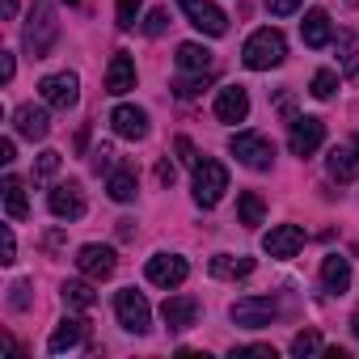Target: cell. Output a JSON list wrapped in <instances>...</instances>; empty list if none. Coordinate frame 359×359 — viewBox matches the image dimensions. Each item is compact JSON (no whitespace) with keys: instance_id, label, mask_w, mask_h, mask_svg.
Listing matches in <instances>:
<instances>
[{"instance_id":"cell-9","label":"cell","mask_w":359,"mask_h":359,"mask_svg":"<svg viewBox=\"0 0 359 359\" xmlns=\"http://www.w3.org/2000/svg\"><path fill=\"white\" fill-rule=\"evenodd\" d=\"M114 266H118V254H114L110 245H81V254H76V271H81L85 279H93V283L110 279Z\"/></svg>"},{"instance_id":"cell-21","label":"cell","mask_w":359,"mask_h":359,"mask_svg":"<svg viewBox=\"0 0 359 359\" xmlns=\"http://www.w3.org/2000/svg\"><path fill=\"white\" fill-rule=\"evenodd\" d=\"M321 283H325L330 296H342V292L351 287V262L338 258V254H330V258L321 262Z\"/></svg>"},{"instance_id":"cell-31","label":"cell","mask_w":359,"mask_h":359,"mask_svg":"<svg viewBox=\"0 0 359 359\" xmlns=\"http://www.w3.org/2000/svg\"><path fill=\"white\" fill-rule=\"evenodd\" d=\"M334 89H338V72H330V68H321V72L313 76V89H309V93L325 102V97H334Z\"/></svg>"},{"instance_id":"cell-26","label":"cell","mask_w":359,"mask_h":359,"mask_svg":"<svg viewBox=\"0 0 359 359\" xmlns=\"http://www.w3.org/2000/svg\"><path fill=\"white\" fill-rule=\"evenodd\" d=\"M262 216H266L262 195H258V191H245V195L237 199V220H241L245 229H254V224H262Z\"/></svg>"},{"instance_id":"cell-35","label":"cell","mask_w":359,"mask_h":359,"mask_svg":"<svg viewBox=\"0 0 359 359\" xmlns=\"http://www.w3.org/2000/svg\"><path fill=\"white\" fill-rule=\"evenodd\" d=\"M135 9H140V0H118V26L123 30L135 26Z\"/></svg>"},{"instance_id":"cell-5","label":"cell","mask_w":359,"mask_h":359,"mask_svg":"<svg viewBox=\"0 0 359 359\" xmlns=\"http://www.w3.org/2000/svg\"><path fill=\"white\" fill-rule=\"evenodd\" d=\"M114 313H118V325L131 330V334H144L148 321H152V309H148V300H144L135 287H123V292L114 296Z\"/></svg>"},{"instance_id":"cell-25","label":"cell","mask_w":359,"mask_h":359,"mask_svg":"<svg viewBox=\"0 0 359 359\" xmlns=\"http://www.w3.org/2000/svg\"><path fill=\"white\" fill-rule=\"evenodd\" d=\"M177 68L182 72H208L212 68V51L199 47V43H182L177 47Z\"/></svg>"},{"instance_id":"cell-37","label":"cell","mask_w":359,"mask_h":359,"mask_svg":"<svg viewBox=\"0 0 359 359\" xmlns=\"http://www.w3.org/2000/svg\"><path fill=\"white\" fill-rule=\"evenodd\" d=\"M304 5V0H266V9L275 13V18H287V13H296Z\"/></svg>"},{"instance_id":"cell-22","label":"cell","mask_w":359,"mask_h":359,"mask_svg":"<svg viewBox=\"0 0 359 359\" xmlns=\"http://www.w3.org/2000/svg\"><path fill=\"white\" fill-rule=\"evenodd\" d=\"M212 275H216V279H245V275H254V258L216 254V258H212Z\"/></svg>"},{"instance_id":"cell-33","label":"cell","mask_w":359,"mask_h":359,"mask_svg":"<svg viewBox=\"0 0 359 359\" xmlns=\"http://www.w3.org/2000/svg\"><path fill=\"white\" fill-rule=\"evenodd\" d=\"M317 346H321V334H317V330H300V334L292 338V355H300V359L313 355Z\"/></svg>"},{"instance_id":"cell-43","label":"cell","mask_w":359,"mask_h":359,"mask_svg":"<svg viewBox=\"0 0 359 359\" xmlns=\"http://www.w3.org/2000/svg\"><path fill=\"white\" fill-rule=\"evenodd\" d=\"M237 355H262V359H275V346H262V342H258V346H241Z\"/></svg>"},{"instance_id":"cell-16","label":"cell","mask_w":359,"mask_h":359,"mask_svg":"<svg viewBox=\"0 0 359 359\" xmlns=\"http://www.w3.org/2000/svg\"><path fill=\"white\" fill-rule=\"evenodd\" d=\"M85 334H89V325L81 321V317H64L55 330H51V338H47V351L51 355H64V351H76L81 342H85Z\"/></svg>"},{"instance_id":"cell-2","label":"cell","mask_w":359,"mask_h":359,"mask_svg":"<svg viewBox=\"0 0 359 359\" xmlns=\"http://www.w3.org/2000/svg\"><path fill=\"white\" fill-rule=\"evenodd\" d=\"M283 55H287V43H283V34L271 30V26H266V30H254V34L245 39V47H241V60H245V68H254V72L279 68Z\"/></svg>"},{"instance_id":"cell-44","label":"cell","mask_w":359,"mask_h":359,"mask_svg":"<svg viewBox=\"0 0 359 359\" xmlns=\"http://www.w3.org/2000/svg\"><path fill=\"white\" fill-rule=\"evenodd\" d=\"M13 156H18V152H13V140H0V161H5V165H9Z\"/></svg>"},{"instance_id":"cell-24","label":"cell","mask_w":359,"mask_h":359,"mask_svg":"<svg viewBox=\"0 0 359 359\" xmlns=\"http://www.w3.org/2000/svg\"><path fill=\"white\" fill-rule=\"evenodd\" d=\"M106 191H110V199H114V203H131V199H135V191H140L135 169H114V173H110V182H106Z\"/></svg>"},{"instance_id":"cell-15","label":"cell","mask_w":359,"mask_h":359,"mask_svg":"<svg viewBox=\"0 0 359 359\" xmlns=\"http://www.w3.org/2000/svg\"><path fill=\"white\" fill-rule=\"evenodd\" d=\"M13 127H18V135H26V140H47L51 118H47V110H43V106L26 102V106H18V110H13Z\"/></svg>"},{"instance_id":"cell-39","label":"cell","mask_w":359,"mask_h":359,"mask_svg":"<svg viewBox=\"0 0 359 359\" xmlns=\"http://www.w3.org/2000/svg\"><path fill=\"white\" fill-rule=\"evenodd\" d=\"M93 169H97V173H102V169H114V148L102 144V148L93 152Z\"/></svg>"},{"instance_id":"cell-13","label":"cell","mask_w":359,"mask_h":359,"mask_svg":"<svg viewBox=\"0 0 359 359\" xmlns=\"http://www.w3.org/2000/svg\"><path fill=\"white\" fill-rule=\"evenodd\" d=\"M47 203H51V212L60 220H81L85 216V191H81V182H60Z\"/></svg>"},{"instance_id":"cell-47","label":"cell","mask_w":359,"mask_h":359,"mask_svg":"<svg viewBox=\"0 0 359 359\" xmlns=\"http://www.w3.org/2000/svg\"><path fill=\"white\" fill-rule=\"evenodd\" d=\"M351 334H355V338H359V309H355V313H351Z\"/></svg>"},{"instance_id":"cell-41","label":"cell","mask_w":359,"mask_h":359,"mask_svg":"<svg viewBox=\"0 0 359 359\" xmlns=\"http://www.w3.org/2000/svg\"><path fill=\"white\" fill-rule=\"evenodd\" d=\"M0 81H5V85L13 81V55L9 51H0Z\"/></svg>"},{"instance_id":"cell-34","label":"cell","mask_w":359,"mask_h":359,"mask_svg":"<svg viewBox=\"0 0 359 359\" xmlns=\"http://www.w3.org/2000/svg\"><path fill=\"white\" fill-rule=\"evenodd\" d=\"M165 26H169V13H165V9H152V13L144 18V34H148V39H156Z\"/></svg>"},{"instance_id":"cell-11","label":"cell","mask_w":359,"mask_h":359,"mask_svg":"<svg viewBox=\"0 0 359 359\" xmlns=\"http://www.w3.org/2000/svg\"><path fill=\"white\" fill-rule=\"evenodd\" d=\"M321 140H325V123L321 118H292V135H287V148H292V156H313L317 148H321Z\"/></svg>"},{"instance_id":"cell-6","label":"cell","mask_w":359,"mask_h":359,"mask_svg":"<svg viewBox=\"0 0 359 359\" xmlns=\"http://www.w3.org/2000/svg\"><path fill=\"white\" fill-rule=\"evenodd\" d=\"M233 321L237 325H245V330H262V325H271L275 317H279V304L271 300V296H245V300H233Z\"/></svg>"},{"instance_id":"cell-46","label":"cell","mask_w":359,"mask_h":359,"mask_svg":"<svg viewBox=\"0 0 359 359\" xmlns=\"http://www.w3.org/2000/svg\"><path fill=\"white\" fill-rule=\"evenodd\" d=\"M0 9H5V18H13L18 13V0H0Z\"/></svg>"},{"instance_id":"cell-12","label":"cell","mask_w":359,"mask_h":359,"mask_svg":"<svg viewBox=\"0 0 359 359\" xmlns=\"http://www.w3.org/2000/svg\"><path fill=\"white\" fill-rule=\"evenodd\" d=\"M300 245H304V229H300V224H275V229L262 237V250H266L271 258H296Z\"/></svg>"},{"instance_id":"cell-19","label":"cell","mask_w":359,"mask_h":359,"mask_svg":"<svg viewBox=\"0 0 359 359\" xmlns=\"http://www.w3.org/2000/svg\"><path fill=\"white\" fill-rule=\"evenodd\" d=\"M300 39H304V47H325L330 39H334V26H330V13L325 9H309L304 13V22H300Z\"/></svg>"},{"instance_id":"cell-20","label":"cell","mask_w":359,"mask_h":359,"mask_svg":"<svg viewBox=\"0 0 359 359\" xmlns=\"http://www.w3.org/2000/svg\"><path fill=\"white\" fill-rule=\"evenodd\" d=\"M110 123H114V131H118L123 140H144V135H148V114H144L140 106H118V110L110 114Z\"/></svg>"},{"instance_id":"cell-45","label":"cell","mask_w":359,"mask_h":359,"mask_svg":"<svg viewBox=\"0 0 359 359\" xmlns=\"http://www.w3.org/2000/svg\"><path fill=\"white\" fill-rule=\"evenodd\" d=\"M135 233V220H118V237H131Z\"/></svg>"},{"instance_id":"cell-14","label":"cell","mask_w":359,"mask_h":359,"mask_svg":"<svg viewBox=\"0 0 359 359\" xmlns=\"http://www.w3.org/2000/svg\"><path fill=\"white\" fill-rule=\"evenodd\" d=\"M245 114H250V93L241 85H229L216 93V118L220 123H245Z\"/></svg>"},{"instance_id":"cell-38","label":"cell","mask_w":359,"mask_h":359,"mask_svg":"<svg viewBox=\"0 0 359 359\" xmlns=\"http://www.w3.org/2000/svg\"><path fill=\"white\" fill-rule=\"evenodd\" d=\"M173 148H177V156H182L187 165H199V156H195V144H191L187 135H177V140H173Z\"/></svg>"},{"instance_id":"cell-32","label":"cell","mask_w":359,"mask_h":359,"mask_svg":"<svg viewBox=\"0 0 359 359\" xmlns=\"http://www.w3.org/2000/svg\"><path fill=\"white\" fill-rule=\"evenodd\" d=\"M55 169H60V152H39V161H34V182H47V177H55Z\"/></svg>"},{"instance_id":"cell-10","label":"cell","mask_w":359,"mask_h":359,"mask_svg":"<svg viewBox=\"0 0 359 359\" xmlns=\"http://www.w3.org/2000/svg\"><path fill=\"white\" fill-rule=\"evenodd\" d=\"M39 89H43V102L55 106V110H68V106H76V97H81L76 72H51V76H43Z\"/></svg>"},{"instance_id":"cell-3","label":"cell","mask_w":359,"mask_h":359,"mask_svg":"<svg viewBox=\"0 0 359 359\" xmlns=\"http://www.w3.org/2000/svg\"><path fill=\"white\" fill-rule=\"evenodd\" d=\"M224 191H229V169H224L220 161L203 156V161L195 165V203H199V208H216V203L224 199Z\"/></svg>"},{"instance_id":"cell-8","label":"cell","mask_w":359,"mask_h":359,"mask_svg":"<svg viewBox=\"0 0 359 359\" xmlns=\"http://www.w3.org/2000/svg\"><path fill=\"white\" fill-rule=\"evenodd\" d=\"M144 275L156 287H182L187 275H191V266H187V258H177V254H156V258H148Z\"/></svg>"},{"instance_id":"cell-30","label":"cell","mask_w":359,"mask_h":359,"mask_svg":"<svg viewBox=\"0 0 359 359\" xmlns=\"http://www.w3.org/2000/svg\"><path fill=\"white\" fill-rule=\"evenodd\" d=\"M338 51H342V68H346V76L359 81V43H355L351 34H338Z\"/></svg>"},{"instance_id":"cell-23","label":"cell","mask_w":359,"mask_h":359,"mask_svg":"<svg viewBox=\"0 0 359 359\" xmlns=\"http://www.w3.org/2000/svg\"><path fill=\"white\" fill-rule=\"evenodd\" d=\"M0 191H5V212H9V220H26V216H30V203H26V191H22V177L9 173Z\"/></svg>"},{"instance_id":"cell-7","label":"cell","mask_w":359,"mask_h":359,"mask_svg":"<svg viewBox=\"0 0 359 359\" xmlns=\"http://www.w3.org/2000/svg\"><path fill=\"white\" fill-rule=\"evenodd\" d=\"M177 5H182L187 22H191L195 30H203V34H212V39H220V34L229 30V18H224V9H216L212 0H177Z\"/></svg>"},{"instance_id":"cell-28","label":"cell","mask_w":359,"mask_h":359,"mask_svg":"<svg viewBox=\"0 0 359 359\" xmlns=\"http://www.w3.org/2000/svg\"><path fill=\"white\" fill-rule=\"evenodd\" d=\"M325 165H330V177H334V182H351V177H355V156H351L346 148H334Z\"/></svg>"},{"instance_id":"cell-36","label":"cell","mask_w":359,"mask_h":359,"mask_svg":"<svg viewBox=\"0 0 359 359\" xmlns=\"http://www.w3.org/2000/svg\"><path fill=\"white\" fill-rule=\"evenodd\" d=\"M9 304L13 309H30V283H13L9 287Z\"/></svg>"},{"instance_id":"cell-1","label":"cell","mask_w":359,"mask_h":359,"mask_svg":"<svg viewBox=\"0 0 359 359\" xmlns=\"http://www.w3.org/2000/svg\"><path fill=\"white\" fill-rule=\"evenodd\" d=\"M55 39H60V22H55L51 0H34L30 22H26V51H30V60H47Z\"/></svg>"},{"instance_id":"cell-29","label":"cell","mask_w":359,"mask_h":359,"mask_svg":"<svg viewBox=\"0 0 359 359\" xmlns=\"http://www.w3.org/2000/svg\"><path fill=\"white\" fill-rule=\"evenodd\" d=\"M208 85H212V76H208V72H195V76H182V81H173V93L182 97V102H191V97H199Z\"/></svg>"},{"instance_id":"cell-27","label":"cell","mask_w":359,"mask_h":359,"mask_svg":"<svg viewBox=\"0 0 359 359\" xmlns=\"http://www.w3.org/2000/svg\"><path fill=\"white\" fill-rule=\"evenodd\" d=\"M60 296H64V304H68V309H93V304H97L93 287H89V283H81V279L64 283V287H60Z\"/></svg>"},{"instance_id":"cell-17","label":"cell","mask_w":359,"mask_h":359,"mask_svg":"<svg viewBox=\"0 0 359 359\" xmlns=\"http://www.w3.org/2000/svg\"><path fill=\"white\" fill-rule=\"evenodd\" d=\"M161 317H165L169 330H191L195 317H199V300H195V296H169V300L161 304Z\"/></svg>"},{"instance_id":"cell-4","label":"cell","mask_w":359,"mask_h":359,"mask_svg":"<svg viewBox=\"0 0 359 359\" xmlns=\"http://www.w3.org/2000/svg\"><path fill=\"white\" fill-rule=\"evenodd\" d=\"M229 148H233V156H237L241 165H250V169H271V161H275L271 140L258 135V131H237V135L229 140Z\"/></svg>"},{"instance_id":"cell-18","label":"cell","mask_w":359,"mask_h":359,"mask_svg":"<svg viewBox=\"0 0 359 359\" xmlns=\"http://www.w3.org/2000/svg\"><path fill=\"white\" fill-rule=\"evenodd\" d=\"M127 89H135V60L127 55V51H114V60H110V68H106V93H127Z\"/></svg>"},{"instance_id":"cell-40","label":"cell","mask_w":359,"mask_h":359,"mask_svg":"<svg viewBox=\"0 0 359 359\" xmlns=\"http://www.w3.org/2000/svg\"><path fill=\"white\" fill-rule=\"evenodd\" d=\"M0 262H18V241H13V229H5V250H0Z\"/></svg>"},{"instance_id":"cell-42","label":"cell","mask_w":359,"mask_h":359,"mask_svg":"<svg viewBox=\"0 0 359 359\" xmlns=\"http://www.w3.org/2000/svg\"><path fill=\"white\" fill-rule=\"evenodd\" d=\"M156 182H161V187H173V165H169V161L156 165Z\"/></svg>"}]
</instances>
